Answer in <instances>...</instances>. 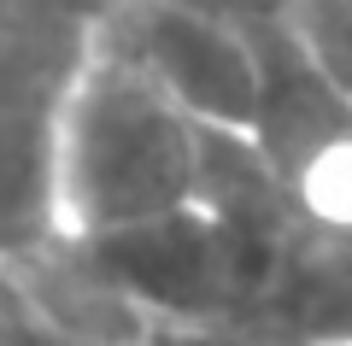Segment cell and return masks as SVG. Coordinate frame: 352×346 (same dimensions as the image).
Masks as SVG:
<instances>
[{"instance_id":"6da1fadb","label":"cell","mask_w":352,"mask_h":346,"mask_svg":"<svg viewBox=\"0 0 352 346\" xmlns=\"http://www.w3.org/2000/svg\"><path fill=\"white\" fill-rule=\"evenodd\" d=\"M59 259L124 317L229 323L352 346V235L300 206L247 136H206V188L188 211Z\"/></svg>"},{"instance_id":"7a4b0ae2","label":"cell","mask_w":352,"mask_h":346,"mask_svg":"<svg viewBox=\"0 0 352 346\" xmlns=\"http://www.w3.org/2000/svg\"><path fill=\"white\" fill-rule=\"evenodd\" d=\"M206 136L147 76L88 47L59 141L65 241H106L188 211L206 188Z\"/></svg>"},{"instance_id":"3957f363","label":"cell","mask_w":352,"mask_h":346,"mask_svg":"<svg viewBox=\"0 0 352 346\" xmlns=\"http://www.w3.org/2000/svg\"><path fill=\"white\" fill-rule=\"evenodd\" d=\"M94 0L0 6V270H30L65 247L59 141L76 71L88 59Z\"/></svg>"},{"instance_id":"277c9868","label":"cell","mask_w":352,"mask_h":346,"mask_svg":"<svg viewBox=\"0 0 352 346\" xmlns=\"http://www.w3.org/2000/svg\"><path fill=\"white\" fill-rule=\"evenodd\" d=\"M88 47L147 76L206 129L247 136L258 111L252 6L235 0H94Z\"/></svg>"},{"instance_id":"5b68a950","label":"cell","mask_w":352,"mask_h":346,"mask_svg":"<svg viewBox=\"0 0 352 346\" xmlns=\"http://www.w3.org/2000/svg\"><path fill=\"white\" fill-rule=\"evenodd\" d=\"M258 111L247 141L311 217L352 235V100L300 53L270 6H252Z\"/></svg>"},{"instance_id":"8992f818","label":"cell","mask_w":352,"mask_h":346,"mask_svg":"<svg viewBox=\"0 0 352 346\" xmlns=\"http://www.w3.org/2000/svg\"><path fill=\"white\" fill-rule=\"evenodd\" d=\"M300 53L352 100V0H264Z\"/></svg>"},{"instance_id":"52a82bcc","label":"cell","mask_w":352,"mask_h":346,"mask_svg":"<svg viewBox=\"0 0 352 346\" xmlns=\"http://www.w3.org/2000/svg\"><path fill=\"white\" fill-rule=\"evenodd\" d=\"M112 346H323V340H294L270 329H229V323H159V317H124Z\"/></svg>"},{"instance_id":"ba28073f","label":"cell","mask_w":352,"mask_h":346,"mask_svg":"<svg viewBox=\"0 0 352 346\" xmlns=\"http://www.w3.org/2000/svg\"><path fill=\"white\" fill-rule=\"evenodd\" d=\"M18 346H106V340H88V334L65 329L59 317H47V311L30 299V317H24V334H18Z\"/></svg>"}]
</instances>
